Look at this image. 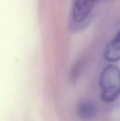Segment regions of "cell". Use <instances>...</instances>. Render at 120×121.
Returning a JSON list of instances; mask_svg holds the SVG:
<instances>
[{
    "mask_svg": "<svg viewBox=\"0 0 120 121\" xmlns=\"http://www.w3.org/2000/svg\"><path fill=\"white\" fill-rule=\"evenodd\" d=\"M98 1L74 0L70 14V28L74 30L84 26Z\"/></svg>",
    "mask_w": 120,
    "mask_h": 121,
    "instance_id": "cell-2",
    "label": "cell"
},
{
    "mask_svg": "<svg viewBox=\"0 0 120 121\" xmlns=\"http://www.w3.org/2000/svg\"><path fill=\"white\" fill-rule=\"evenodd\" d=\"M101 99L104 102L109 104L120 95V69L109 65L101 72L99 79Z\"/></svg>",
    "mask_w": 120,
    "mask_h": 121,
    "instance_id": "cell-1",
    "label": "cell"
},
{
    "mask_svg": "<svg viewBox=\"0 0 120 121\" xmlns=\"http://www.w3.org/2000/svg\"><path fill=\"white\" fill-rule=\"evenodd\" d=\"M104 59L109 62L120 60V31L106 45L104 50Z\"/></svg>",
    "mask_w": 120,
    "mask_h": 121,
    "instance_id": "cell-3",
    "label": "cell"
},
{
    "mask_svg": "<svg viewBox=\"0 0 120 121\" xmlns=\"http://www.w3.org/2000/svg\"><path fill=\"white\" fill-rule=\"evenodd\" d=\"M83 60H78L72 66L69 73V79L71 82L75 83L77 81L83 70Z\"/></svg>",
    "mask_w": 120,
    "mask_h": 121,
    "instance_id": "cell-5",
    "label": "cell"
},
{
    "mask_svg": "<svg viewBox=\"0 0 120 121\" xmlns=\"http://www.w3.org/2000/svg\"><path fill=\"white\" fill-rule=\"evenodd\" d=\"M76 114L83 121H89L96 116L97 108L94 102L90 100H82L78 103Z\"/></svg>",
    "mask_w": 120,
    "mask_h": 121,
    "instance_id": "cell-4",
    "label": "cell"
}]
</instances>
